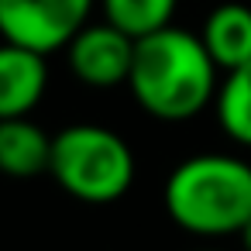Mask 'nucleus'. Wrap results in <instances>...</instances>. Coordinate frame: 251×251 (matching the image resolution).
I'll return each mask as SVG.
<instances>
[{"label": "nucleus", "mask_w": 251, "mask_h": 251, "mask_svg": "<svg viewBox=\"0 0 251 251\" xmlns=\"http://www.w3.org/2000/svg\"><path fill=\"white\" fill-rule=\"evenodd\" d=\"M220 86V69L200 35L186 28H162L134 42L127 90L134 103L165 124H182L203 114Z\"/></svg>", "instance_id": "f257e3e1"}, {"label": "nucleus", "mask_w": 251, "mask_h": 251, "mask_svg": "<svg viewBox=\"0 0 251 251\" xmlns=\"http://www.w3.org/2000/svg\"><path fill=\"white\" fill-rule=\"evenodd\" d=\"M162 203L169 220L193 237L241 234L251 220V165L224 151L189 155L169 172Z\"/></svg>", "instance_id": "f03ea898"}, {"label": "nucleus", "mask_w": 251, "mask_h": 251, "mask_svg": "<svg viewBox=\"0 0 251 251\" xmlns=\"http://www.w3.org/2000/svg\"><path fill=\"white\" fill-rule=\"evenodd\" d=\"M49 176L86 206H110L127 196L138 176L131 145L103 124H69L52 138Z\"/></svg>", "instance_id": "7ed1b4c3"}, {"label": "nucleus", "mask_w": 251, "mask_h": 251, "mask_svg": "<svg viewBox=\"0 0 251 251\" xmlns=\"http://www.w3.org/2000/svg\"><path fill=\"white\" fill-rule=\"evenodd\" d=\"M100 0H0V38L31 52H62Z\"/></svg>", "instance_id": "20e7f679"}, {"label": "nucleus", "mask_w": 251, "mask_h": 251, "mask_svg": "<svg viewBox=\"0 0 251 251\" xmlns=\"http://www.w3.org/2000/svg\"><path fill=\"white\" fill-rule=\"evenodd\" d=\"M134 42L127 31H121L110 21H97L79 28V35L62 49L69 73L90 86V90H114L127 86L131 62H134Z\"/></svg>", "instance_id": "39448f33"}, {"label": "nucleus", "mask_w": 251, "mask_h": 251, "mask_svg": "<svg viewBox=\"0 0 251 251\" xmlns=\"http://www.w3.org/2000/svg\"><path fill=\"white\" fill-rule=\"evenodd\" d=\"M49 90V55L0 38V121L28 117Z\"/></svg>", "instance_id": "423d86ee"}, {"label": "nucleus", "mask_w": 251, "mask_h": 251, "mask_svg": "<svg viewBox=\"0 0 251 251\" xmlns=\"http://www.w3.org/2000/svg\"><path fill=\"white\" fill-rule=\"evenodd\" d=\"M52 138L42 124L28 117L0 121V176L4 179H38L52 165Z\"/></svg>", "instance_id": "0eeeda50"}, {"label": "nucleus", "mask_w": 251, "mask_h": 251, "mask_svg": "<svg viewBox=\"0 0 251 251\" xmlns=\"http://www.w3.org/2000/svg\"><path fill=\"white\" fill-rule=\"evenodd\" d=\"M200 38H203V45L220 73L248 66L251 62V7L237 4V0L217 4L206 14Z\"/></svg>", "instance_id": "6e6552de"}, {"label": "nucleus", "mask_w": 251, "mask_h": 251, "mask_svg": "<svg viewBox=\"0 0 251 251\" xmlns=\"http://www.w3.org/2000/svg\"><path fill=\"white\" fill-rule=\"evenodd\" d=\"M213 114L230 141L251 148V62L224 73L213 97Z\"/></svg>", "instance_id": "1a4fd4ad"}, {"label": "nucleus", "mask_w": 251, "mask_h": 251, "mask_svg": "<svg viewBox=\"0 0 251 251\" xmlns=\"http://www.w3.org/2000/svg\"><path fill=\"white\" fill-rule=\"evenodd\" d=\"M179 0H100L103 21L117 25L131 38H145L151 31H162L172 25Z\"/></svg>", "instance_id": "9d476101"}, {"label": "nucleus", "mask_w": 251, "mask_h": 251, "mask_svg": "<svg viewBox=\"0 0 251 251\" xmlns=\"http://www.w3.org/2000/svg\"><path fill=\"white\" fill-rule=\"evenodd\" d=\"M237 237H241V248H244V251H251V220L241 227V234H237Z\"/></svg>", "instance_id": "9b49d317"}, {"label": "nucleus", "mask_w": 251, "mask_h": 251, "mask_svg": "<svg viewBox=\"0 0 251 251\" xmlns=\"http://www.w3.org/2000/svg\"><path fill=\"white\" fill-rule=\"evenodd\" d=\"M196 251H217V248H196Z\"/></svg>", "instance_id": "f8f14e48"}]
</instances>
